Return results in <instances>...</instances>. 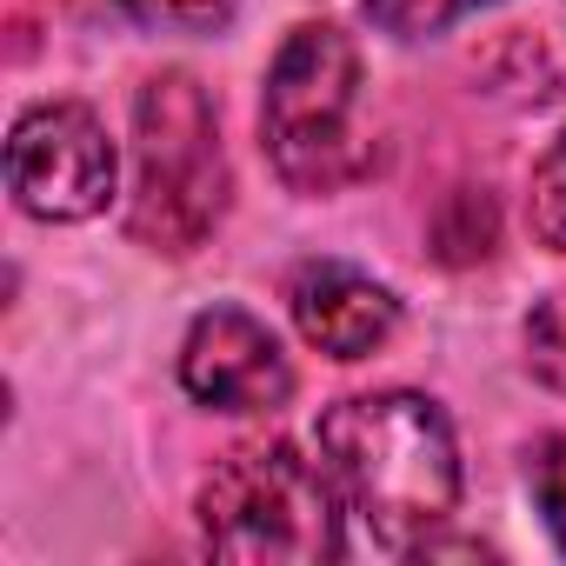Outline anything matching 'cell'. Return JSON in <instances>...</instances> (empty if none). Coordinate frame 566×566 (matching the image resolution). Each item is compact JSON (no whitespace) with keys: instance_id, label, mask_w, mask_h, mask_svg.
<instances>
[{"instance_id":"1","label":"cell","mask_w":566,"mask_h":566,"mask_svg":"<svg viewBox=\"0 0 566 566\" xmlns=\"http://www.w3.org/2000/svg\"><path fill=\"white\" fill-rule=\"evenodd\" d=\"M321 467L340 486V506L387 546L420 553L460 506V447L447 413L427 394L387 387L327 407Z\"/></svg>"},{"instance_id":"2","label":"cell","mask_w":566,"mask_h":566,"mask_svg":"<svg viewBox=\"0 0 566 566\" xmlns=\"http://www.w3.org/2000/svg\"><path fill=\"white\" fill-rule=\"evenodd\" d=\"M260 147L294 193H340L374 167L360 48L334 21H307L280 41L260 94Z\"/></svg>"},{"instance_id":"3","label":"cell","mask_w":566,"mask_h":566,"mask_svg":"<svg viewBox=\"0 0 566 566\" xmlns=\"http://www.w3.org/2000/svg\"><path fill=\"white\" fill-rule=\"evenodd\" d=\"M227 147L213 101L193 74H154L134 101V193H127V233L147 253L187 260L213 240L227 220Z\"/></svg>"},{"instance_id":"4","label":"cell","mask_w":566,"mask_h":566,"mask_svg":"<svg viewBox=\"0 0 566 566\" xmlns=\"http://www.w3.org/2000/svg\"><path fill=\"white\" fill-rule=\"evenodd\" d=\"M340 486L294 440L240 447L200 486V539L240 566H321L340 559Z\"/></svg>"},{"instance_id":"5","label":"cell","mask_w":566,"mask_h":566,"mask_svg":"<svg viewBox=\"0 0 566 566\" xmlns=\"http://www.w3.org/2000/svg\"><path fill=\"white\" fill-rule=\"evenodd\" d=\"M114 174H120V154L94 120V107L81 101H41L8 134V193L28 220H48V227L94 220L114 200Z\"/></svg>"},{"instance_id":"6","label":"cell","mask_w":566,"mask_h":566,"mask_svg":"<svg viewBox=\"0 0 566 566\" xmlns=\"http://www.w3.org/2000/svg\"><path fill=\"white\" fill-rule=\"evenodd\" d=\"M180 387L213 413H273L294 394V367L253 314L213 307L180 340Z\"/></svg>"},{"instance_id":"7","label":"cell","mask_w":566,"mask_h":566,"mask_svg":"<svg viewBox=\"0 0 566 566\" xmlns=\"http://www.w3.org/2000/svg\"><path fill=\"white\" fill-rule=\"evenodd\" d=\"M287 307H294L301 340L321 347L327 360H367L400 327V301L347 260H307L287 287Z\"/></svg>"},{"instance_id":"8","label":"cell","mask_w":566,"mask_h":566,"mask_svg":"<svg viewBox=\"0 0 566 566\" xmlns=\"http://www.w3.org/2000/svg\"><path fill=\"white\" fill-rule=\"evenodd\" d=\"M526 227H533L539 247L566 253V134H559V140L539 154V167H533V187H526Z\"/></svg>"},{"instance_id":"9","label":"cell","mask_w":566,"mask_h":566,"mask_svg":"<svg viewBox=\"0 0 566 566\" xmlns=\"http://www.w3.org/2000/svg\"><path fill=\"white\" fill-rule=\"evenodd\" d=\"M493 8V0H367L374 28H387L394 41H427V34H447L453 21Z\"/></svg>"},{"instance_id":"10","label":"cell","mask_w":566,"mask_h":566,"mask_svg":"<svg viewBox=\"0 0 566 566\" xmlns=\"http://www.w3.org/2000/svg\"><path fill=\"white\" fill-rule=\"evenodd\" d=\"M120 14H134L140 28H167V34H213L233 21L240 0H114Z\"/></svg>"},{"instance_id":"11","label":"cell","mask_w":566,"mask_h":566,"mask_svg":"<svg viewBox=\"0 0 566 566\" xmlns=\"http://www.w3.org/2000/svg\"><path fill=\"white\" fill-rule=\"evenodd\" d=\"M533 493H539V513H546V526H553V539L566 553V440L533 467Z\"/></svg>"}]
</instances>
